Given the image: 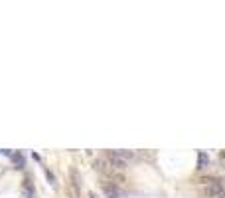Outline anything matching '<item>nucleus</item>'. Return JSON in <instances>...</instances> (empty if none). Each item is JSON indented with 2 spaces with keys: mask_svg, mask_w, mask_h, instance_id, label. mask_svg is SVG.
Instances as JSON below:
<instances>
[{
  "mask_svg": "<svg viewBox=\"0 0 225 198\" xmlns=\"http://www.w3.org/2000/svg\"><path fill=\"white\" fill-rule=\"evenodd\" d=\"M204 192L207 194L209 198H225V188L223 184L219 182L217 178H204Z\"/></svg>",
  "mask_w": 225,
  "mask_h": 198,
  "instance_id": "f257e3e1",
  "label": "nucleus"
},
{
  "mask_svg": "<svg viewBox=\"0 0 225 198\" xmlns=\"http://www.w3.org/2000/svg\"><path fill=\"white\" fill-rule=\"evenodd\" d=\"M107 160L111 163V166L115 168V171H125V168H126V160H123L120 157H117L113 151L107 152Z\"/></svg>",
  "mask_w": 225,
  "mask_h": 198,
  "instance_id": "f03ea898",
  "label": "nucleus"
},
{
  "mask_svg": "<svg viewBox=\"0 0 225 198\" xmlns=\"http://www.w3.org/2000/svg\"><path fill=\"white\" fill-rule=\"evenodd\" d=\"M103 190H105V194L109 198H119L120 196L119 188H117V182H105V184H103Z\"/></svg>",
  "mask_w": 225,
  "mask_h": 198,
  "instance_id": "7ed1b4c3",
  "label": "nucleus"
},
{
  "mask_svg": "<svg viewBox=\"0 0 225 198\" xmlns=\"http://www.w3.org/2000/svg\"><path fill=\"white\" fill-rule=\"evenodd\" d=\"M12 163L18 166V168H22V166H24V157H22L20 152H12Z\"/></svg>",
  "mask_w": 225,
  "mask_h": 198,
  "instance_id": "20e7f679",
  "label": "nucleus"
},
{
  "mask_svg": "<svg viewBox=\"0 0 225 198\" xmlns=\"http://www.w3.org/2000/svg\"><path fill=\"white\" fill-rule=\"evenodd\" d=\"M24 188H26V194H28V196H32L34 188H32V182H30V180H24Z\"/></svg>",
  "mask_w": 225,
  "mask_h": 198,
  "instance_id": "39448f33",
  "label": "nucleus"
},
{
  "mask_svg": "<svg viewBox=\"0 0 225 198\" xmlns=\"http://www.w3.org/2000/svg\"><path fill=\"white\" fill-rule=\"evenodd\" d=\"M205 165H207V157H205V155H199V168H204Z\"/></svg>",
  "mask_w": 225,
  "mask_h": 198,
  "instance_id": "423d86ee",
  "label": "nucleus"
},
{
  "mask_svg": "<svg viewBox=\"0 0 225 198\" xmlns=\"http://www.w3.org/2000/svg\"><path fill=\"white\" fill-rule=\"evenodd\" d=\"M46 174H47V180H49V182H52V184H55V178L52 176V172H49V171H46Z\"/></svg>",
  "mask_w": 225,
  "mask_h": 198,
  "instance_id": "0eeeda50",
  "label": "nucleus"
}]
</instances>
